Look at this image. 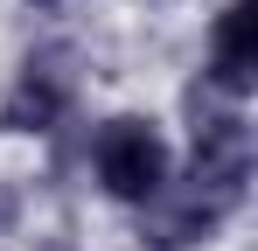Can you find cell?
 <instances>
[{"label":"cell","instance_id":"obj_1","mask_svg":"<svg viewBox=\"0 0 258 251\" xmlns=\"http://www.w3.org/2000/svg\"><path fill=\"white\" fill-rule=\"evenodd\" d=\"M91 174H98V189H105L112 203L147 209L174 181V147H168V133L154 119L119 112V119H105L91 133Z\"/></svg>","mask_w":258,"mask_h":251},{"label":"cell","instance_id":"obj_2","mask_svg":"<svg viewBox=\"0 0 258 251\" xmlns=\"http://www.w3.org/2000/svg\"><path fill=\"white\" fill-rule=\"evenodd\" d=\"M196 126H188V181L216 196V203H244V189H251V161H258V140H251V119H244V105H188Z\"/></svg>","mask_w":258,"mask_h":251},{"label":"cell","instance_id":"obj_3","mask_svg":"<svg viewBox=\"0 0 258 251\" xmlns=\"http://www.w3.org/2000/svg\"><path fill=\"white\" fill-rule=\"evenodd\" d=\"M77 112V56L70 49H35L21 56V70L0 98V133H21V140H42Z\"/></svg>","mask_w":258,"mask_h":251},{"label":"cell","instance_id":"obj_4","mask_svg":"<svg viewBox=\"0 0 258 251\" xmlns=\"http://www.w3.org/2000/svg\"><path fill=\"white\" fill-rule=\"evenodd\" d=\"M230 223V203L203 196L196 181H168L154 203L140 209V251H196Z\"/></svg>","mask_w":258,"mask_h":251},{"label":"cell","instance_id":"obj_5","mask_svg":"<svg viewBox=\"0 0 258 251\" xmlns=\"http://www.w3.org/2000/svg\"><path fill=\"white\" fill-rule=\"evenodd\" d=\"M216 98L244 105L258 91V0H230L210 28V70H203Z\"/></svg>","mask_w":258,"mask_h":251},{"label":"cell","instance_id":"obj_6","mask_svg":"<svg viewBox=\"0 0 258 251\" xmlns=\"http://www.w3.org/2000/svg\"><path fill=\"white\" fill-rule=\"evenodd\" d=\"M14 216H21V203H14V189H0V230H7Z\"/></svg>","mask_w":258,"mask_h":251},{"label":"cell","instance_id":"obj_7","mask_svg":"<svg viewBox=\"0 0 258 251\" xmlns=\"http://www.w3.org/2000/svg\"><path fill=\"white\" fill-rule=\"evenodd\" d=\"M28 7H63V0H28Z\"/></svg>","mask_w":258,"mask_h":251}]
</instances>
